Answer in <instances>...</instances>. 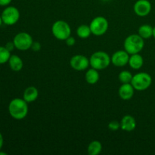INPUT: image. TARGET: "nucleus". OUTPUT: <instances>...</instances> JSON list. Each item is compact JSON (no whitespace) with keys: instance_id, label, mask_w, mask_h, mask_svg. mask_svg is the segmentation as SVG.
<instances>
[{"instance_id":"obj_30","label":"nucleus","mask_w":155,"mask_h":155,"mask_svg":"<svg viewBox=\"0 0 155 155\" xmlns=\"http://www.w3.org/2000/svg\"><path fill=\"white\" fill-rule=\"evenodd\" d=\"M3 21H2V16L0 15V27H1V25L2 24Z\"/></svg>"},{"instance_id":"obj_6","label":"nucleus","mask_w":155,"mask_h":155,"mask_svg":"<svg viewBox=\"0 0 155 155\" xmlns=\"http://www.w3.org/2000/svg\"><path fill=\"white\" fill-rule=\"evenodd\" d=\"M92 34L96 36H101L105 34L109 27L107 20L102 16H98L93 18L89 24Z\"/></svg>"},{"instance_id":"obj_29","label":"nucleus","mask_w":155,"mask_h":155,"mask_svg":"<svg viewBox=\"0 0 155 155\" xmlns=\"http://www.w3.org/2000/svg\"><path fill=\"white\" fill-rule=\"evenodd\" d=\"M6 154H7V153L3 152V151H1V150H0V155H6Z\"/></svg>"},{"instance_id":"obj_28","label":"nucleus","mask_w":155,"mask_h":155,"mask_svg":"<svg viewBox=\"0 0 155 155\" xmlns=\"http://www.w3.org/2000/svg\"><path fill=\"white\" fill-rule=\"evenodd\" d=\"M3 144H4V139H3L2 134L0 133V150H1L2 148Z\"/></svg>"},{"instance_id":"obj_22","label":"nucleus","mask_w":155,"mask_h":155,"mask_svg":"<svg viewBox=\"0 0 155 155\" xmlns=\"http://www.w3.org/2000/svg\"><path fill=\"white\" fill-rule=\"evenodd\" d=\"M11 55V51H9L5 46H0V64L8 61Z\"/></svg>"},{"instance_id":"obj_21","label":"nucleus","mask_w":155,"mask_h":155,"mask_svg":"<svg viewBox=\"0 0 155 155\" xmlns=\"http://www.w3.org/2000/svg\"><path fill=\"white\" fill-rule=\"evenodd\" d=\"M133 74L128 71H123L118 75V79L121 83H131Z\"/></svg>"},{"instance_id":"obj_20","label":"nucleus","mask_w":155,"mask_h":155,"mask_svg":"<svg viewBox=\"0 0 155 155\" xmlns=\"http://www.w3.org/2000/svg\"><path fill=\"white\" fill-rule=\"evenodd\" d=\"M77 34L81 39H87L92 34L90 27L86 24H82L79 26L77 29Z\"/></svg>"},{"instance_id":"obj_26","label":"nucleus","mask_w":155,"mask_h":155,"mask_svg":"<svg viewBox=\"0 0 155 155\" xmlns=\"http://www.w3.org/2000/svg\"><path fill=\"white\" fill-rule=\"evenodd\" d=\"M5 48H7V49L9 51H13V50H14V48H15V44H14L13 41H12V42H7V43H6V45H5Z\"/></svg>"},{"instance_id":"obj_14","label":"nucleus","mask_w":155,"mask_h":155,"mask_svg":"<svg viewBox=\"0 0 155 155\" xmlns=\"http://www.w3.org/2000/svg\"><path fill=\"white\" fill-rule=\"evenodd\" d=\"M39 96V91L35 86H29L25 89L23 95V98L27 103H32L36 101Z\"/></svg>"},{"instance_id":"obj_10","label":"nucleus","mask_w":155,"mask_h":155,"mask_svg":"<svg viewBox=\"0 0 155 155\" xmlns=\"http://www.w3.org/2000/svg\"><path fill=\"white\" fill-rule=\"evenodd\" d=\"M110 58H111V63L114 66L121 68L126 66L129 63L130 54L125 50H119L114 53Z\"/></svg>"},{"instance_id":"obj_8","label":"nucleus","mask_w":155,"mask_h":155,"mask_svg":"<svg viewBox=\"0 0 155 155\" xmlns=\"http://www.w3.org/2000/svg\"><path fill=\"white\" fill-rule=\"evenodd\" d=\"M3 24L8 26L15 25L20 19V12L15 6H8L2 12Z\"/></svg>"},{"instance_id":"obj_1","label":"nucleus","mask_w":155,"mask_h":155,"mask_svg":"<svg viewBox=\"0 0 155 155\" xmlns=\"http://www.w3.org/2000/svg\"><path fill=\"white\" fill-rule=\"evenodd\" d=\"M28 103L24 98H16L12 99L8 104L9 114L14 119L21 120L24 119L28 114Z\"/></svg>"},{"instance_id":"obj_9","label":"nucleus","mask_w":155,"mask_h":155,"mask_svg":"<svg viewBox=\"0 0 155 155\" xmlns=\"http://www.w3.org/2000/svg\"><path fill=\"white\" fill-rule=\"evenodd\" d=\"M70 65L74 70L77 71H83L87 69L90 65L89 59L83 54H76L70 60Z\"/></svg>"},{"instance_id":"obj_17","label":"nucleus","mask_w":155,"mask_h":155,"mask_svg":"<svg viewBox=\"0 0 155 155\" xmlns=\"http://www.w3.org/2000/svg\"><path fill=\"white\" fill-rule=\"evenodd\" d=\"M99 77L100 75L98 70L92 68H90V69H88V71L86 72V74H85L86 81L90 85L96 84L98 80H99Z\"/></svg>"},{"instance_id":"obj_13","label":"nucleus","mask_w":155,"mask_h":155,"mask_svg":"<svg viewBox=\"0 0 155 155\" xmlns=\"http://www.w3.org/2000/svg\"><path fill=\"white\" fill-rule=\"evenodd\" d=\"M136 121L131 115H125L120 121V129L126 132H132L136 129Z\"/></svg>"},{"instance_id":"obj_4","label":"nucleus","mask_w":155,"mask_h":155,"mask_svg":"<svg viewBox=\"0 0 155 155\" xmlns=\"http://www.w3.org/2000/svg\"><path fill=\"white\" fill-rule=\"evenodd\" d=\"M152 83V78L148 73L140 72L133 75L131 84L135 90L145 91L151 86Z\"/></svg>"},{"instance_id":"obj_7","label":"nucleus","mask_w":155,"mask_h":155,"mask_svg":"<svg viewBox=\"0 0 155 155\" xmlns=\"http://www.w3.org/2000/svg\"><path fill=\"white\" fill-rule=\"evenodd\" d=\"M13 42L17 49L21 51H27L31 48L33 40L30 34L26 32H21L15 35Z\"/></svg>"},{"instance_id":"obj_3","label":"nucleus","mask_w":155,"mask_h":155,"mask_svg":"<svg viewBox=\"0 0 155 155\" xmlns=\"http://www.w3.org/2000/svg\"><path fill=\"white\" fill-rule=\"evenodd\" d=\"M90 66L92 68L100 71L107 68L111 63V58L107 52L103 51H95L89 58Z\"/></svg>"},{"instance_id":"obj_27","label":"nucleus","mask_w":155,"mask_h":155,"mask_svg":"<svg viewBox=\"0 0 155 155\" xmlns=\"http://www.w3.org/2000/svg\"><path fill=\"white\" fill-rule=\"evenodd\" d=\"M12 0H0V6H8Z\"/></svg>"},{"instance_id":"obj_18","label":"nucleus","mask_w":155,"mask_h":155,"mask_svg":"<svg viewBox=\"0 0 155 155\" xmlns=\"http://www.w3.org/2000/svg\"><path fill=\"white\" fill-rule=\"evenodd\" d=\"M153 29L154 27H152L149 24H143L139 27L138 30V34L144 39H149L151 36H153Z\"/></svg>"},{"instance_id":"obj_5","label":"nucleus","mask_w":155,"mask_h":155,"mask_svg":"<svg viewBox=\"0 0 155 155\" xmlns=\"http://www.w3.org/2000/svg\"><path fill=\"white\" fill-rule=\"evenodd\" d=\"M53 36L58 40H66L71 34V28L69 24L64 21L59 20L55 21L51 27Z\"/></svg>"},{"instance_id":"obj_31","label":"nucleus","mask_w":155,"mask_h":155,"mask_svg":"<svg viewBox=\"0 0 155 155\" xmlns=\"http://www.w3.org/2000/svg\"><path fill=\"white\" fill-rule=\"evenodd\" d=\"M153 36H154V38L155 39V27L153 29Z\"/></svg>"},{"instance_id":"obj_15","label":"nucleus","mask_w":155,"mask_h":155,"mask_svg":"<svg viewBox=\"0 0 155 155\" xmlns=\"http://www.w3.org/2000/svg\"><path fill=\"white\" fill-rule=\"evenodd\" d=\"M8 64L11 69L15 72H19L22 70L24 67V62L22 59L16 54H12L11 55L10 58L8 60Z\"/></svg>"},{"instance_id":"obj_2","label":"nucleus","mask_w":155,"mask_h":155,"mask_svg":"<svg viewBox=\"0 0 155 155\" xmlns=\"http://www.w3.org/2000/svg\"><path fill=\"white\" fill-rule=\"evenodd\" d=\"M145 46L143 38L139 34H132L127 36L124 42V50L130 54L139 53Z\"/></svg>"},{"instance_id":"obj_24","label":"nucleus","mask_w":155,"mask_h":155,"mask_svg":"<svg viewBox=\"0 0 155 155\" xmlns=\"http://www.w3.org/2000/svg\"><path fill=\"white\" fill-rule=\"evenodd\" d=\"M65 42H66V45H68V46H70V47L74 46V45L76 44V39L74 37L70 36L69 37L67 38L66 40H65Z\"/></svg>"},{"instance_id":"obj_16","label":"nucleus","mask_w":155,"mask_h":155,"mask_svg":"<svg viewBox=\"0 0 155 155\" xmlns=\"http://www.w3.org/2000/svg\"><path fill=\"white\" fill-rule=\"evenodd\" d=\"M129 65L131 68L134 70H139L143 66L144 64V59L139 53H136V54H131L130 56V59H129Z\"/></svg>"},{"instance_id":"obj_19","label":"nucleus","mask_w":155,"mask_h":155,"mask_svg":"<svg viewBox=\"0 0 155 155\" xmlns=\"http://www.w3.org/2000/svg\"><path fill=\"white\" fill-rule=\"evenodd\" d=\"M102 151V145L99 141H92L88 145L87 151L89 155H98Z\"/></svg>"},{"instance_id":"obj_23","label":"nucleus","mask_w":155,"mask_h":155,"mask_svg":"<svg viewBox=\"0 0 155 155\" xmlns=\"http://www.w3.org/2000/svg\"><path fill=\"white\" fill-rule=\"evenodd\" d=\"M109 130L111 131H117L120 128V123L117 120H112L108 124Z\"/></svg>"},{"instance_id":"obj_11","label":"nucleus","mask_w":155,"mask_h":155,"mask_svg":"<svg viewBox=\"0 0 155 155\" xmlns=\"http://www.w3.org/2000/svg\"><path fill=\"white\" fill-rule=\"evenodd\" d=\"M151 4L148 0H138L134 4V12L139 17H145L151 11Z\"/></svg>"},{"instance_id":"obj_25","label":"nucleus","mask_w":155,"mask_h":155,"mask_svg":"<svg viewBox=\"0 0 155 155\" xmlns=\"http://www.w3.org/2000/svg\"><path fill=\"white\" fill-rule=\"evenodd\" d=\"M31 49L33 51H39L41 49V44L39 42H33L32 44Z\"/></svg>"},{"instance_id":"obj_12","label":"nucleus","mask_w":155,"mask_h":155,"mask_svg":"<svg viewBox=\"0 0 155 155\" xmlns=\"http://www.w3.org/2000/svg\"><path fill=\"white\" fill-rule=\"evenodd\" d=\"M134 91L135 89L131 83H123L119 88L118 95L123 100L127 101L133 98L134 95Z\"/></svg>"}]
</instances>
